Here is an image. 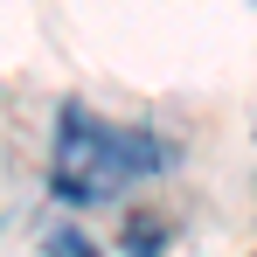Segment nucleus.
Listing matches in <instances>:
<instances>
[{"label": "nucleus", "mask_w": 257, "mask_h": 257, "mask_svg": "<svg viewBox=\"0 0 257 257\" xmlns=\"http://www.w3.org/2000/svg\"><path fill=\"white\" fill-rule=\"evenodd\" d=\"M42 250H49V257H97V250L84 243V236H70V229H56V236H42Z\"/></svg>", "instance_id": "nucleus-1"}, {"label": "nucleus", "mask_w": 257, "mask_h": 257, "mask_svg": "<svg viewBox=\"0 0 257 257\" xmlns=\"http://www.w3.org/2000/svg\"><path fill=\"white\" fill-rule=\"evenodd\" d=\"M250 257H257V250H250Z\"/></svg>", "instance_id": "nucleus-2"}]
</instances>
